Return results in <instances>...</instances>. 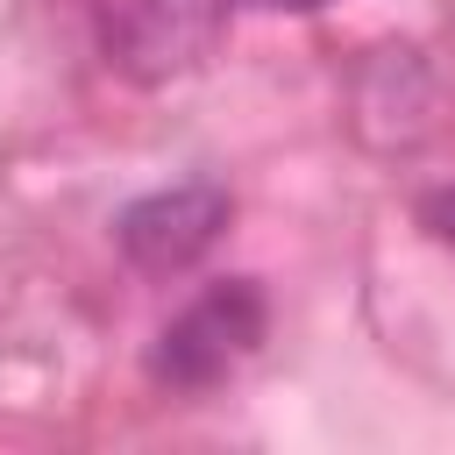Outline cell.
<instances>
[{"mask_svg":"<svg viewBox=\"0 0 455 455\" xmlns=\"http://www.w3.org/2000/svg\"><path fill=\"white\" fill-rule=\"evenodd\" d=\"M228 0H107L100 7V50L128 78H171L220 36Z\"/></svg>","mask_w":455,"mask_h":455,"instance_id":"2","label":"cell"},{"mask_svg":"<svg viewBox=\"0 0 455 455\" xmlns=\"http://www.w3.org/2000/svg\"><path fill=\"white\" fill-rule=\"evenodd\" d=\"M263 341V291L249 277H228V284H206L164 334H156V384H178V391H206L220 384L228 370H242Z\"/></svg>","mask_w":455,"mask_h":455,"instance_id":"1","label":"cell"},{"mask_svg":"<svg viewBox=\"0 0 455 455\" xmlns=\"http://www.w3.org/2000/svg\"><path fill=\"white\" fill-rule=\"evenodd\" d=\"M235 7H263V14H313L327 0H235Z\"/></svg>","mask_w":455,"mask_h":455,"instance_id":"5","label":"cell"},{"mask_svg":"<svg viewBox=\"0 0 455 455\" xmlns=\"http://www.w3.org/2000/svg\"><path fill=\"white\" fill-rule=\"evenodd\" d=\"M427 220H434V235L455 249V192H441V199H427Z\"/></svg>","mask_w":455,"mask_h":455,"instance_id":"4","label":"cell"},{"mask_svg":"<svg viewBox=\"0 0 455 455\" xmlns=\"http://www.w3.org/2000/svg\"><path fill=\"white\" fill-rule=\"evenodd\" d=\"M220 228H228L220 185H171V192H149L121 213V249L142 270H185L220 242Z\"/></svg>","mask_w":455,"mask_h":455,"instance_id":"3","label":"cell"}]
</instances>
